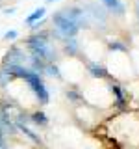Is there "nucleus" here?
Instances as JSON below:
<instances>
[{
  "label": "nucleus",
  "mask_w": 139,
  "mask_h": 149,
  "mask_svg": "<svg viewBox=\"0 0 139 149\" xmlns=\"http://www.w3.org/2000/svg\"><path fill=\"white\" fill-rule=\"evenodd\" d=\"M128 54L130 60H132L133 73H136V77H139V49H128Z\"/></svg>",
  "instance_id": "1a4fd4ad"
},
{
  "label": "nucleus",
  "mask_w": 139,
  "mask_h": 149,
  "mask_svg": "<svg viewBox=\"0 0 139 149\" xmlns=\"http://www.w3.org/2000/svg\"><path fill=\"white\" fill-rule=\"evenodd\" d=\"M54 2H58V0H46V6H48V4H54Z\"/></svg>",
  "instance_id": "4468645a"
},
{
  "label": "nucleus",
  "mask_w": 139,
  "mask_h": 149,
  "mask_svg": "<svg viewBox=\"0 0 139 149\" xmlns=\"http://www.w3.org/2000/svg\"><path fill=\"white\" fill-rule=\"evenodd\" d=\"M80 99L98 112L109 110L111 106L117 104V91L113 88V80L98 74H89L80 84Z\"/></svg>",
  "instance_id": "f257e3e1"
},
{
  "label": "nucleus",
  "mask_w": 139,
  "mask_h": 149,
  "mask_svg": "<svg viewBox=\"0 0 139 149\" xmlns=\"http://www.w3.org/2000/svg\"><path fill=\"white\" fill-rule=\"evenodd\" d=\"M108 130L115 140L122 142L126 147L139 146V118L133 114H120L111 118L108 123Z\"/></svg>",
  "instance_id": "7ed1b4c3"
},
{
  "label": "nucleus",
  "mask_w": 139,
  "mask_h": 149,
  "mask_svg": "<svg viewBox=\"0 0 139 149\" xmlns=\"http://www.w3.org/2000/svg\"><path fill=\"white\" fill-rule=\"evenodd\" d=\"M28 58H30L28 50H24L19 45H13V47H9L8 52L4 54L2 65H24L28 62Z\"/></svg>",
  "instance_id": "0eeeda50"
},
{
  "label": "nucleus",
  "mask_w": 139,
  "mask_h": 149,
  "mask_svg": "<svg viewBox=\"0 0 139 149\" xmlns=\"http://www.w3.org/2000/svg\"><path fill=\"white\" fill-rule=\"evenodd\" d=\"M102 65H104V71L109 80L124 84L132 80V78H136L132 60H130V54H128V47L124 45H111L108 49V54H106Z\"/></svg>",
  "instance_id": "f03ea898"
},
{
  "label": "nucleus",
  "mask_w": 139,
  "mask_h": 149,
  "mask_svg": "<svg viewBox=\"0 0 139 149\" xmlns=\"http://www.w3.org/2000/svg\"><path fill=\"white\" fill-rule=\"evenodd\" d=\"M74 119L83 129L96 127V123L100 121V112L89 104H85V102H78V104H74Z\"/></svg>",
  "instance_id": "423d86ee"
},
{
  "label": "nucleus",
  "mask_w": 139,
  "mask_h": 149,
  "mask_svg": "<svg viewBox=\"0 0 139 149\" xmlns=\"http://www.w3.org/2000/svg\"><path fill=\"white\" fill-rule=\"evenodd\" d=\"M59 71V78L67 80L72 86H80V84L89 77V65L85 60H80L78 56H67L61 62H56Z\"/></svg>",
  "instance_id": "20e7f679"
},
{
  "label": "nucleus",
  "mask_w": 139,
  "mask_h": 149,
  "mask_svg": "<svg viewBox=\"0 0 139 149\" xmlns=\"http://www.w3.org/2000/svg\"><path fill=\"white\" fill-rule=\"evenodd\" d=\"M80 49H82V52H83L85 62H89L91 65H98V63L104 62L109 45H106V41L100 39V37H91V39L83 41Z\"/></svg>",
  "instance_id": "39448f33"
},
{
  "label": "nucleus",
  "mask_w": 139,
  "mask_h": 149,
  "mask_svg": "<svg viewBox=\"0 0 139 149\" xmlns=\"http://www.w3.org/2000/svg\"><path fill=\"white\" fill-rule=\"evenodd\" d=\"M0 149H8V140H6V134L0 130Z\"/></svg>",
  "instance_id": "f8f14e48"
},
{
  "label": "nucleus",
  "mask_w": 139,
  "mask_h": 149,
  "mask_svg": "<svg viewBox=\"0 0 139 149\" xmlns=\"http://www.w3.org/2000/svg\"><path fill=\"white\" fill-rule=\"evenodd\" d=\"M128 41H130L128 49H139V30L137 32H132L130 37H128Z\"/></svg>",
  "instance_id": "9d476101"
},
{
  "label": "nucleus",
  "mask_w": 139,
  "mask_h": 149,
  "mask_svg": "<svg viewBox=\"0 0 139 149\" xmlns=\"http://www.w3.org/2000/svg\"><path fill=\"white\" fill-rule=\"evenodd\" d=\"M2 2H4V0H0V4H2Z\"/></svg>",
  "instance_id": "2eb2a0df"
},
{
  "label": "nucleus",
  "mask_w": 139,
  "mask_h": 149,
  "mask_svg": "<svg viewBox=\"0 0 139 149\" xmlns=\"http://www.w3.org/2000/svg\"><path fill=\"white\" fill-rule=\"evenodd\" d=\"M2 11H4V15H11V13H15V8H4Z\"/></svg>",
  "instance_id": "ddd939ff"
},
{
  "label": "nucleus",
  "mask_w": 139,
  "mask_h": 149,
  "mask_svg": "<svg viewBox=\"0 0 139 149\" xmlns=\"http://www.w3.org/2000/svg\"><path fill=\"white\" fill-rule=\"evenodd\" d=\"M45 15H46V6H41V8L34 9V11H32L30 15L24 19V24H26V26H32V24H35V22L43 21Z\"/></svg>",
  "instance_id": "6e6552de"
},
{
  "label": "nucleus",
  "mask_w": 139,
  "mask_h": 149,
  "mask_svg": "<svg viewBox=\"0 0 139 149\" xmlns=\"http://www.w3.org/2000/svg\"><path fill=\"white\" fill-rule=\"evenodd\" d=\"M17 37H19L17 30H8L6 34H4V39H6V41H13V39H17Z\"/></svg>",
  "instance_id": "9b49d317"
}]
</instances>
